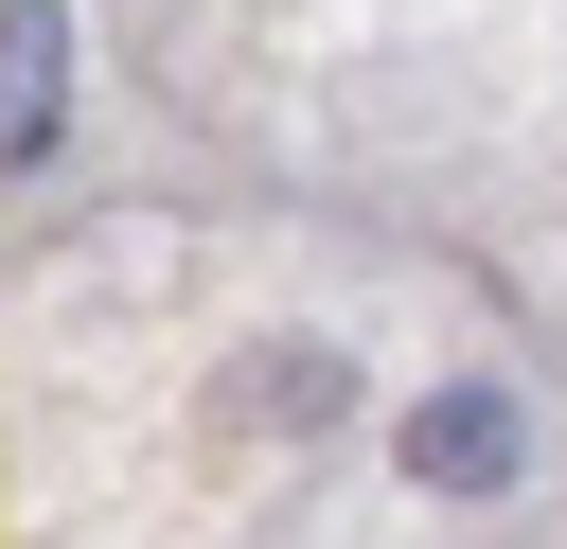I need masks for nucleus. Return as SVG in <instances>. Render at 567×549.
<instances>
[{
    "mask_svg": "<svg viewBox=\"0 0 567 549\" xmlns=\"http://www.w3.org/2000/svg\"><path fill=\"white\" fill-rule=\"evenodd\" d=\"M390 460H408V478H425V496H496V478H514V460H532V425H514V407H496V390H425V407H408V425H390Z\"/></svg>",
    "mask_w": 567,
    "mask_h": 549,
    "instance_id": "f257e3e1",
    "label": "nucleus"
},
{
    "mask_svg": "<svg viewBox=\"0 0 567 549\" xmlns=\"http://www.w3.org/2000/svg\"><path fill=\"white\" fill-rule=\"evenodd\" d=\"M0 142H53V0H0Z\"/></svg>",
    "mask_w": 567,
    "mask_h": 549,
    "instance_id": "f03ea898",
    "label": "nucleus"
}]
</instances>
